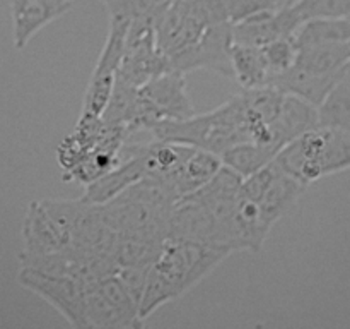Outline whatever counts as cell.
<instances>
[{"instance_id": "6da1fadb", "label": "cell", "mask_w": 350, "mask_h": 329, "mask_svg": "<svg viewBox=\"0 0 350 329\" xmlns=\"http://www.w3.org/2000/svg\"><path fill=\"white\" fill-rule=\"evenodd\" d=\"M282 99L284 93L273 86L245 89L211 112L193 113L183 120H164L147 130L154 139L202 147L219 156L246 141L269 144L280 153L273 141L272 123L279 115Z\"/></svg>"}, {"instance_id": "7a4b0ae2", "label": "cell", "mask_w": 350, "mask_h": 329, "mask_svg": "<svg viewBox=\"0 0 350 329\" xmlns=\"http://www.w3.org/2000/svg\"><path fill=\"white\" fill-rule=\"evenodd\" d=\"M228 249L170 239L150 264L140 298V317L146 321L159 307L176 300L207 278L226 257Z\"/></svg>"}, {"instance_id": "3957f363", "label": "cell", "mask_w": 350, "mask_h": 329, "mask_svg": "<svg viewBox=\"0 0 350 329\" xmlns=\"http://www.w3.org/2000/svg\"><path fill=\"white\" fill-rule=\"evenodd\" d=\"M275 163L308 187L328 175L350 170V134L318 125L284 146Z\"/></svg>"}, {"instance_id": "277c9868", "label": "cell", "mask_w": 350, "mask_h": 329, "mask_svg": "<svg viewBox=\"0 0 350 329\" xmlns=\"http://www.w3.org/2000/svg\"><path fill=\"white\" fill-rule=\"evenodd\" d=\"M85 322L98 329H137L144 326L139 302L115 273L85 284Z\"/></svg>"}, {"instance_id": "5b68a950", "label": "cell", "mask_w": 350, "mask_h": 329, "mask_svg": "<svg viewBox=\"0 0 350 329\" xmlns=\"http://www.w3.org/2000/svg\"><path fill=\"white\" fill-rule=\"evenodd\" d=\"M137 101H139V119L142 130H147L157 122L183 120L195 113L185 74L173 69L161 72L146 84L139 86Z\"/></svg>"}, {"instance_id": "8992f818", "label": "cell", "mask_w": 350, "mask_h": 329, "mask_svg": "<svg viewBox=\"0 0 350 329\" xmlns=\"http://www.w3.org/2000/svg\"><path fill=\"white\" fill-rule=\"evenodd\" d=\"M304 188L306 187L301 182L287 175L273 160L250 177L243 178L241 192L245 197L258 204L263 225L270 232L272 226L294 208Z\"/></svg>"}, {"instance_id": "52a82bcc", "label": "cell", "mask_w": 350, "mask_h": 329, "mask_svg": "<svg viewBox=\"0 0 350 329\" xmlns=\"http://www.w3.org/2000/svg\"><path fill=\"white\" fill-rule=\"evenodd\" d=\"M17 283L57 308L74 328H88L85 322V284L68 274L46 273L21 266Z\"/></svg>"}, {"instance_id": "ba28073f", "label": "cell", "mask_w": 350, "mask_h": 329, "mask_svg": "<svg viewBox=\"0 0 350 329\" xmlns=\"http://www.w3.org/2000/svg\"><path fill=\"white\" fill-rule=\"evenodd\" d=\"M170 69V60L157 43L156 23L149 19L132 21L116 79L139 88Z\"/></svg>"}, {"instance_id": "9c48e42d", "label": "cell", "mask_w": 350, "mask_h": 329, "mask_svg": "<svg viewBox=\"0 0 350 329\" xmlns=\"http://www.w3.org/2000/svg\"><path fill=\"white\" fill-rule=\"evenodd\" d=\"M167 235L173 240L219 247L232 252L219 219L212 215L207 206L191 195L181 197L174 204L167 221Z\"/></svg>"}, {"instance_id": "30bf717a", "label": "cell", "mask_w": 350, "mask_h": 329, "mask_svg": "<svg viewBox=\"0 0 350 329\" xmlns=\"http://www.w3.org/2000/svg\"><path fill=\"white\" fill-rule=\"evenodd\" d=\"M147 175V160L142 144H126L122 149V160L94 182L85 185L82 199L92 204H106L125 192Z\"/></svg>"}, {"instance_id": "8fae6325", "label": "cell", "mask_w": 350, "mask_h": 329, "mask_svg": "<svg viewBox=\"0 0 350 329\" xmlns=\"http://www.w3.org/2000/svg\"><path fill=\"white\" fill-rule=\"evenodd\" d=\"M72 5V0H10L14 48H26L34 34L64 17Z\"/></svg>"}, {"instance_id": "7c38bea8", "label": "cell", "mask_w": 350, "mask_h": 329, "mask_svg": "<svg viewBox=\"0 0 350 329\" xmlns=\"http://www.w3.org/2000/svg\"><path fill=\"white\" fill-rule=\"evenodd\" d=\"M231 24L232 41L252 47H265L279 38L291 36L297 29L286 7L280 10H263Z\"/></svg>"}, {"instance_id": "4fadbf2b", "label": "cell", "mask_w": 350, "mask_h": 329, "mask_svg": "<svg viewBox=\"0 0 350 329\" xmlns=\"http://www.w3.org/2000/svg\"><path fill=\"white\" fill-rule=\"evenodd\" d=\"M23 254L27 256H43L68 249L64 233L41 201H34L27 206L23 221Z\"/></svg>"}, {"instance_id": "5bb4252c", "label": "cell", "mask_w": 350, "mask_h": 329, "mask_svg": "<svg viewBox=\"0 0 350 329\" xmlns=\"http://www.w3.org/2000/svg\"><path fill=\"white\" fill-rule=\"evenodd\" d=\"M320 125L318 106L294 95H284L279 115L272 123L273 141L282 149L301 134Z\"/></svg>"}, {"instance_id": "9a60e30c", "label": "cell", "mask_w": 350, "mask_h": 329, "mask_svg": "<svg viewBox=\"0 0 350 329\" xmlns=\"http://www.w3.org/2000/svg\"><path fill=\"white\" fill-rule=\"evenodd\" d=\"M342 74H344V71L340 74L314 75L294 65L282 75L273 79L270 86L277 88L284 95L299 96V98L313 103L314 106H320L325 101V98L330 95L332 89L337 86V82L340 81Z\"/></svg>"}, {"instance_id": "2e32d148", "label": "cell", "mask_w": 350, "mask_h": 329, "mask_svg": "<svg viewBox=\"0 0 350 329\" xmlns=\"http://www.w3.org/2000/svg\"><path fill=\"white\" fill-rule=\"evenodd\" d=\"M296 64L314 75L340 74L350 62V41L347 43H321L297 48Z\"/></svg>"}, {"instance_id": "e0dca14e", "label": "cell", "mask_w": 350, "mask_h": 329, "mask_svg": "<svg viewBox=\"0 0 350 329\" xmlns=\"http://www.w3.org/2000/svg\"><path fill=\"white\" fill-rule=\"evenodd\" d=\"M232 77L243 89H258L270 86V71L263 57L262 47L234 43L231 45Z\"/></svg>"}, {"instance_id": "ac0fdd59", "label": "cell", "mask_w": 350, "mask_h": 329, "mask_svg": "<svg viewBox=\"0 0 350 329\" xmlns=\"http://www.w3.org/2000/svg\"><path fill=\"white\" fill-rule=\"evenodd\" d=\"M167 240L154 235H140V233H126V235H118L116 240L115 259L116 266H150L161 250L164 249Z\"/></svg>"}, {"instance_id": "d6986e66", "label": "cell", "mask_w": 350, "mask_h": 329, "mask_svg": "<svg viewBox=\"0 0 350 329\" xmlns=\"http://www.w3.org/2000/svg\"><path fill=\"white\" fill-rule=\"evenodd\" d=\"M279 151L269 144L255 143V141H246L236 146L229 147L221 154V160L226 167L234 170L236 173L241 175L243 178L250 177L252 173L258 171L270 161L275 160Z\"/></svg>"}, {"instance_id": "ffe728a7", "label": "cell", "mask_w": 350, "mask_h": 329, "mask_svg": "<svg viewBox=\"0 0 350 329\" xmlns=\"http://www.w3.org/2000/svg\"><path fill=\"white\" fill-rule=\"evenodd\" d=\"M294 41L297 48L321 43H347L350 41V17L308 21L297 27Z\"/></svg>"}, {"instance_id": "44dd1931", "label": "cell", "mask_w": 350, "mask_h": 329, "mask_svg": "<svg viewBox=\"0 0 350 329\" xmlns=\"http://www.w3.org/2000/svg\"><path fill=\"white\" fill-rule=\"evenodd\" d=\"M320 125L335 127L350 134V79L342 75L330 95L318 106Z\"/></svg>"}, {"instance_id": "7402d4cb", "label": "cell", "mask_w": 350, "mask_h": 329, "mask_svg": "<svg viewBox=\"0 0 350 329\" xmlns=\"http://www.w3.org/2000/svg\"><path fill=\"white\" fill-rule=\"evenodd\" d=\"M296 27L313 19L350 17V0H297L286 5Z\"/></svg>"}, {"instance_id": "603a6c76", "label": "cell", "mask_w": 350, "mask_h": 329, "mask_svg": "<svg viewBox=\"0 0 350 329\" xmlns=\"http://www.w3.org/2000/svg\"><path fill=\"white\" fill-rule=\"evenodd\" d=\"M262 51L267 60V65H269L270 84H272L273 79L282 75L291 67H294L299 50H297V45L294 41V34H291V36L279 38V40L265 45V47H262Z\"/></svg>"}, {"instance_id": "cb8c5ba5", "label": "cell", "mask_w": 350, "mask_h": 329, "mask_svg": "<svg viewBox=\"0 0 350 329\" xmlns=\"http://www.w3.org/2000/svg\"><path fill=\"white\" fill-rule=\"evenodd\" d=\"M287 2V5H291V3H294V2H297V0H286Z\"/></svg>"}, {"instance_id": "d4e9b609", "label": "cell", "mask_w": 350, "mask_h": 329, "mask_svg": "<svg viewBox=\"0 0 350 329\" xmlns=\"http://www.w3.org/2000/svg\"><path fill=\"white\" fill-rule=\"evenodd\" d=\"M99 2H103V3H106V2H109V0H99Z\"/></svg>"}, {"instance_id": "484cf974", "label": "cell", "mask_w": 350, "mask_h": 329, "mask_svg": "<svg viewBox=\"0 0 350 329\" xmlns=\"http://www.w3.org/2000/svg\"><path fill=\"white\" fill-rule=\"evenodd\" d=\"M286 3H287V2H286Z\"/></svg>"}]
</instances>
